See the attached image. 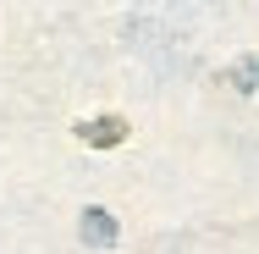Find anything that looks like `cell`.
<instances>
[{
    "label": "cell",
    "mask_w": 259,
    "mask_h": 254,
    "mask_svg": "<svg viewBox=\"0 0 259 254\" xmlns=\"http://www.w3.org/2000/svg\"><path fill=\"white\" fill-rule=\"evenodd\" d=\"M127 133H133V127H127L121 116H94V122H77V138H83L89 150H116Z\"/></svg>",
    "instance_id": "obj_1"
},
{
    "label": "cell",
    "mask_w": 259,
    "mask_h": 254,
    "mask_svg": "<svg viewBox=\"0 0 259 254\" xmlns=\"http://www.w3.org/2000/svg\"><path fill=\"white\" fill-rule=\"evenodd\" d=\"M83 243L89 249H116V215L110 210H100V204L83 210Z\"/></svg>",
    "instance_id": "obj_2"
},
{
    "label": "cell",
    "mask_w": 259,
    "mask_h": 254,
    "mask_svg": "<svg viewBox=\"0 0 259 254\" xmlns=\"http://www.w3.org/2000/svg\"><path fill=\"white\" fill-rule=\"evenodd\" d=\"M232 83H237L243 94H254V89H259V55H243V61L232 66Z\"/></svg>",
    "instance_id": "obj_3"
}]
</instances>
